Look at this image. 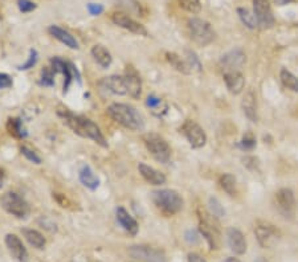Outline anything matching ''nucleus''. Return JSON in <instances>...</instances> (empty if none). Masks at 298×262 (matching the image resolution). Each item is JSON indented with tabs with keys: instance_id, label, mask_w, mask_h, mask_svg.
I'll return each mask as SVG.
<instances>
[{
	"instance_id": "nucleus-1",
	"label": "nucleus",
	"mask_w": 298,
	"mask_h": 262,
	"mask_svg": "<svg viewBox=\"0 0 298 262\" xmlns=\"http://www.w3.org/2000/svg\"><path fill=\"white\" fill-rule=\"evenodd\" d=\"M58 115L61 117L63 122L67 124L68 127L71 128L75 134L84 137V138L92 139L93 142H96L97 145L102 146V147H107V142L105 137H103L101 128L97 126L92 119H89L82 115H75L71 111L64 110L60 111Z\"/></svg>"
},
{
	"instance_id": "nucleus-2",
	"label": "nucleus",
	"mask_w": 298,
	"mask_h": 262,
	"mask_svg": "<svg viewBox=\"0 0 298 262\" xmlns=\"http://www.w3.org/2000/svg\"><path fill=\"white\" fill-rule=\"evenodd\" d=\"M107 114L117 123L132 131H142L145 128V119L138 110L128 103H111L107 107Z\"/></svg>"
},
{
	"instance_id": "nucleus-3",
	"label": "nucleus",
	"mask_w": 298,
	"mask_h": 262,
	"mask_svg": "<svg viewBox=\"0 0 298 262\" xmlns=\"http://www.w3.org/2000/svg\"><path fill=\"white\" fill-rule=\"evenodd\" d=\"M154 204L167 216H172L183 208V199L174 189H158L151 193Z\"/></svg>"
},
{
	"instance_id": "nucleus-4",
	"label": "nucleus",
	"mask_w": 298,
	"mask_h": 262,
	"mask_svg": "<svg viewBox=\"0 0 298 262\" xmlns=\"http://www.w3.org/2000/svg\"><path fill=\"white\" fill-rule=\"evenodd\" d=\"M143 143L156 162L162 164L170 162L171 147L162 135L156 134V133H147L143 135Z\"/></svg>"
},
{
	"instance_id": "nucleus-5",
	"label": "nucleus",
	"mask_w": 298,
	"mask_h": 262,
	"mask_svg": "<svg viewBox=\"0 0 298 262\" xmlns=\"http://www.w3.org/2000/svg\"><path fill=\"white\" fill-rule=\"evenodd\" d=\"M187 27L191 39L198 45L206 46L215 40V32H213L212 27L210 23L203 20V19L191 18L187 22Z\"/></svg>"
},
{
	"instance_id": "nucleus-6",
	"label": "nucleus",
	"mask_w": 298,
	"mask_h": 262,
	"mask_svg": "<svg viewBox=\"0 0 298 262\" xmlns=\"http://www.w3.org/2000/svg\"><path fill=\"white\" fill-rule=\"evenodd\" d=\"M0 204L10 215L15 216L16 219L24 220L31 213V207L24 198H22L15 192H7L0 199Z\"/></svg>"
},
{
	"instance_id": "nucleus-7",
	"label": "nucleus",
	"mask_w": 298,
	"mask_h": 262,
	"mask_svg": "<svg viewBox=\"0 0 298 262\" xmlns=\"http://www.w3.org/2000/svg\"><path fill=\"white\" fill-rule=\"evenodd\" d=\"M216 219L211 213L202 212L199 213V230L203 237L206 238L210 248L219 249L220 246V232L216 223H213V220Z\"/></svg>"
},
{
	"instance_id": "nucleus-8",
	"label": "nucleus",
	"mask_w": 298,
	"mask_h": 262,
	"mask_svg": "<svg viewBox=\"0 0 298 262\" xmlns=\"http://www.w3.org/2000/svg\"><path fill=\"white\" fill-rule=\"evenodd\" d=\"M129 254L139 262H167L163 250L147 245H133L129 248Z\"/></svg>"
},
{
	"instance_id": "nucleus-9",
	"label": "nucleus",
	"mask_w": 298,
	"mask_h": 262,
	"mask_svg": "<svg viewBox=\"0 0 298 262\" xmlns=\"http://www.w3.org/2000/svg\"><path fill=\"white\" fill-rule=\"evenodd\" d=\"M181 133L186 137L192 149H200L207 143V135L195 120L187 119L182 124Z\"/></svg>"
},
{
	"instance_id": "nucleus-10",
	"label": "nucleus",
	"mask_w": 298,
	"mask_h": 262,
	"mask_svg": "<svg viewBox=\"0 0 298 262\" xmlns=\"http://www.w3.org/2000/svg\"><path fill=\"white\" fill-rule=\"evenodd\" d=\"M111 22L114 23L118 27H121V28L126 29L129 32L134 33V35H139V36H147L149 32H147V29L145 28V25H142L141 23L135 22L134 19L130 18L126 12H114L111 15Z\"/></svg>"
},
{
	"instance_id": "nucleus-11",
	"label": "nucleus",
	"mask_w": 298,
	"mask_h": 262,
	"mask_svg": "<svg viewBox=\"0 0 298 262\" xmlns=\"http://www.w3.org/2000/svg\"><path fill=\"white\" fill-rule=\"evenodd\" d=\"M253 14L263 28H272L274 25V16L269 0H253Z\"/></svg>"
},
{
	"instance_id": "nucleus-12",
	"label": "nucleus",
	"mask_w": 298,
	"mask_h": 262,
	"mask_svg": "<svg viewBox=\"0 0 298 262\" xmlns=\"http://www.w3.org/2000/svg\"><path fill=\"white\" fill-rule=\"evenodd\" d=\"M6 246H7L8 253L12 255V258L18 262H28L29 255L28 250L25 249L23 241L16 236V234L8 233L4 238Z\"/></svg>"
},
{
	"instance_id": "nucleus-13",
	"label": "nucleus",
	"mask_w": 298,
	"mask_h": 262,
	"mask_svg": "<svg viewBox=\"0 0 298 262\" xmlns=\"http://www.w3.org/2000/svg\"><path fill=\"white\" fill-rule=\"evenodd\" d=\"M255 234L259 244L263 248H272L277 244V241L280 238V234H278L276 228H273L269 224H259L255 228Z\"/></svg>"
},
{
	"instance_id": "nucleus-14",
	"label": "nucleus",
	"mask_w": 298,
	"mask_h": 262,
	"mask_svg": "<svg viewBox=\"0 0 298 262\" xmlns=\"http://www.w3.org/2000/svg\"><path fill=\"white\" fill-rule=\"evenodd\" d=\"M278 208L285 216H293L295 212V198L294 193L289 188H282L276 195Z\"/></svg>"
},
{
	"instance_id": "nucleus-15",
	"label": "nucleus",
	"mask_w": 298,
	"mask_h": 262,
	"mask_svg": "<svg viewBox=\"0 0 298 262\" xmlns=\"http://www.w3.org/2000/svg\"><path fill=\"white\" fill-rule=\"evenodd\" d=\"M245 61L247 58H245L244 52L242 49H233L221 57L220 65L225 69V72L239 71L245 64Z\"/></svg>"
},
{
	"instance_id": "nucleus-16",
	"label": "nucleus",
	"mask_w": 298,
	"mask_h": 262,
	"mask_svg": "<svg viewBox=\"0 0 298 262\" xmlns=\"http://www.w3.org/2000/svg\"><path fill=\"white\" fill-rule=\"evenodd\" d=\"M101 85L107 92L113 93L115 96H128V86H126V80L125 76H110L105 77L101 81Z\"/></svg>"
},
{
	"instance_id": "nucleus-17",
	"label": "nucleus",
	"mask_w": 298,
	"mask_h": 262,
	"mask_svg": "<svg viewBox=\"0 0 298 262\" xmlns=\"http://www.w3.org/2000/svg\"><path fill=\"white\" fill-rule=\"evenodd\" d=\"M115 216H117V221L122 227V229L126 230L130 236H137L139 230L138 223L124 207H118L115 209Z\"/></svg>"
},
{
	"instance_id": "nucleus-18",
	"label": "nucleus",
	"mask_w": 298,
	"mask_h": 262,
	"mask_svg": "<svg viewBox=\"0 0 298 262\" xmlns=\"http://www.w3.org/2000/svg\"><path fill=\"white\" fill-rule=\"evenodd\" d=\"M48 32H49L50 36H53L54 39L58 40L61 44L68 46L69 49L77 50L80 48L78 41L76 40L75 36L72 35L71 32H68L67 29L58 27V25H50L49 28H48Z\"/></svg>"
},
{
	"instance_id": "nucleus-19",
	"label": "nucleus",
	"mask_w": 298,
	"mask_h": 262,
	"mask_svg": "<svg viewBox=\"0 0 298 262\" xmlns=\"http://www.w3.org/2000/svg\"><path fill=\"white\" fill-rule=\"evenodd\" d=\"M227 240L229 248L234 254H244L245 250H247V241H245L244 234L240 230L236 229V228H229L227 230Z\"/></svg>"
},
{
	"instance_id": "nucleus-20",
	"label": "nucleus",
	"mask_w": 298,
	"mask_h": 262,
	"mask_svg": "<svg viewBox=\"0 0 298 262\" xmlns=\"http://www.w3.org/2000/svg\"><path fill=\"white\" fill-rule=\"evenodd\" d=\"M138 171L141 176L145 179L149 184L151 185H163L166 184L167 177L164 176V174H162L160 171L155 170L153 167H150L149 164L146 163H139L138 164Z\"/></svg>"
},
{
	"instance_id": "nucleus-21",
	"label": "nucleus",
	"mask_w": 298,
	"mask_h": 262,
	"mask_svg": "<svg viewBox=\"0 0 298 262\" xmlns=\"http://www.w3.org/2000/svg\"><path fill=\"white\" fill-rule=\"evenodd\" d=\"M224 82L227 85L228 90L232 94H240L245 86L244 76L239 71H228L224 73Z\"/></svg>"
},
{
	"instance_id": "nucleus-22",
	"label": "nucleus",
	"mask_w": 298,
	"mask_h": 262,
	"mask_svg": "<svg viewBox=\"0 0 298 262\" xmlns=\"http://www.w3.org/2000/svg\"><path fill=\"white\" fill-rule=\"evenodd\" d=\"M125 80H126V86H128V96L138 99L142 94V80L138 73L134 69H128L126 75H125Z\"/></svg>"
},
{
	"instance_id": "nucleus-23",
	"label": "nucleus",
	"mask_w": 298,
	"mask_h": 262,
	"mask_svg": "<svg viewBox=\"0 0 298 262\" xmlns=\"http://www.w3.org/2000/svg\"><path fill=\"white\" fill-rule=\"evenodd\" d=\"M78 179L81 181V184L90 191H96L99 187V177L94 174L92 167L88 166V164L81 166V168L78 171Z\"/></svg>"
},
{
	"instance_id": "nucleus-24",
	"label": "nucleus",
	"mask_w": 298,
	"mask_h": 262,
	"mask_svg": "<svg viewBox=\"0 0 298 262\" xmlns=\"http://www.w3.org/2000/svg\"><path fill=\"white\" fill-rule=\"evenodd\" d=\"M90 53H92L93 60L96 61L101 68H109L113 64L111 53L103 45H94L90 50Z\"/></svg>"
},
{
	"instance_id": "nucleus-25",
	"label": "nucleus",
	"mask_w": 298,
	"mask_h": 262,
	"mask_svg": "<svg viewBox=\"0 0 298 262\" xmlns=\"http://www.w3.org/2000/svg\"><path fill=\"white\" fill-rule=\"evenodd\" d=\"M23 237L28 241V244L31 246H33L35 249H39V250H43L46 245V240L43 234L40 233L39 230L31 229V228H23L22 229Z\"/></svg>"
},
{
	"instance_id": "nucleus-26",
	"label": "nucleus",
	"mask_w": 298,
	"mask_h": 262,
	"mask_svg": "<svg viewBox=\"0 0 298 262\" xmlns=\"http://www.w3.org/2000/svg\"><path fill=\"white\" fill-rule=\"evenodd\" d=\"M242 109L251 122H257V105L253 92H248L242 101Z\"/></svg>"
},
{
	"instance_id": "nucleus-27",
	"label": "nucleus",
	"mask_w": 298,
	"mask_h": 262,
	"mask_svg": "<svg viewBox=\"0 0 298 262\" xmlns=\"http://www.w3.org/2000/svg\"><path fill=\"white\" fill-rule=\"evenodd\" d=\"M7 130L12 137H15V138L22 139L27 137V131L24 130L22 120L19 119V118H10V119H8Z\"/></svg>"
},
{
	"instance_id": "nucleus-28",
	"label": "nucleus",
	"mask_w": 298,
	"mask_h": 262,
	"mask_svg": "<svg viewBox=\"0 0 298 262\" xmlns=\"http://www.w3.org/2000/svg\"><path fill=\"white\" fill-rule=\"evenodd\" d=\"M237 15H239V18H240V20H242L243 24H244L245 27H248L249 29H255L256 27L259 25L255 14H252V12L249 11L248 8H244V7L237 8Z\"/></svg>"
},
{
	"instance_id": "nucleus-29",
	"label": "nucleus",
	"mask_w": 298,
	"mask_h": 262,
	"mask_svg": "<svg viewBox=\"0 0 298 262\" xmlns=\"http://www.w3.org/2000/svg\"><path fill=\"white\" fill-rule=\"evenodd\" d=\"M166 58L171 64V67H174L177 72H181L183 75H188V73L191 72L190 71V68H188V65L186 64V60H182V57L177 56L176 53H170V52H167Z\"/></svg>"
},
{
	"instance_id": "nucleus-30",
	"label": "nucleus",
	"mask_w": 298,
	"mask_h": 262,
	"mask_svg": "<svg viewBox=\"0 0 298 262\" xmlns=\"http://www.w3.org/2000/svg\"><path fill=\"white\" fill-rule=\"evenodd\" d=\"M220 187L224 192H227L229 196L236 195V177L232 174H224L220 177Z\"/></svg>"
},
{
	"instance_id": "nucleus-31",
	"label": "nucleus",
	"mask_w": 298,
	"mask_h": 262,
	"mask_svg": "<svg viewBox=\"0 0 298 262\" xmlns=\"http://www.w3.org/2000/svg\"><path fill=\"white\" fill-rule=\"evenodd\" d=\"M280 77H281V81H282V84H284L286 88H289L290 90H293V92H298V77L297 76L293 75L290 71H287V69L282 68V69H281Z\"/></svg>"
},
{
	"instance_id": "nucleus-32",
	"label": "nucleus",
	"mask_w": 298,
	"mask_h": 262,
	"mask_svg": "<svg viewBox=\"0 0 298 262\" xmlns=\"http://www.w3.org/2000/svg\"><path fill=\"white\" fill-rule=\"evenodd\" d=\"M56 72L52 67H45L41 71V78H40V85L48 86V88H52L54 86V77H56Z\"/></svg>"
},
{
	"instance_id": "nucleus-33",
	"label": "nucleus",
	"mask_w": 298,
	"mask_h": 262,
	"mask_svg": "<svg viewBox=\"0 0 298 262\" xmlns=\"http://www.w3.org/2000/svg\"><path fill=\"white\" fill-rule=\"evenodd\" d=\"M186 64L188 65L190 71H195V72H202V62L199 60V57L196 56L192 50H186Z\"/></svg>"
},
{
	"instance_id": "nucleus-34",
	"label": "nucleus",
	"mask_w": 298,
	"mask_h": 262,
	"mask_svg": "<svg viewBox=\"0 0 298 262\" xmlns=\"http://www.w3.org/2000/svg\"><path fill=\"white\" fill-rule=\"evenodd\" d=\"M179 6L185 11L190 12V14H199V12L202 11L200 0H179Z\"/></svg>"
},
{
	"instance_id": "nucleus-35",
	"label": "nucleus",
	"mask_w": 298,
	"mask_h": 262,
	"mask_svg": "<svg viewBox=\"0 0 298 262\" xmlns=\"http://www.w3.org/2000/svg\"><path fill=\"white\" fill-rule=\"evenodd\" d=\"M208 208H210V213L212 216L217 217H223L225 215V209L221 206V203L219 202V199L216 198H210L208 200Z\"/></svg>"
},
{
	"instance_id": "nucleus-36",
	"label": "nucleus",
	"mask_w": 298,
	"mask_h": 262,
	"mask_svg": "<svg viewBox=\"0 0 298 262\" xmlns=\"http://www.w3.org/2000/svg\"><path fill=\"white\" fill-rule=\"evenodd\" d=\"M37 61H39V53H37V50L31 49L29 50V56L27 62H24V64L20 65V67H18V69L19 71H28V69H31V68H33L37 64Z\"/></svg>"
},
{
	"instance_id": "nucleus-37",
	"label": "nucleus",
	"mask_w": 298,
	"mask_h": 262,
	"mask_svg": "<svg viewBox=\"0 0 298 262\" xmlns=\"http://www.w3.org/2000/svg\"><path fill=\"white\" fill-rule=\"evenodd\" d=\"M20 151H22L23 156H25V159L29 160L31 163L41 164V158H40V156L37 155L33 150L29 149V147H27V146H22V147H20Z\"/></svg>"
},
{
	"instance_id": "nucleus-38",
	"label": "nucleus",
	"mask_w": 298,
	"mask_h": 262,
	"mask_svg": "<svg viewBox=\"0 0 298 262\" xmlns=\"http://www.w3.org/2000/svg\"><path fill=\"white\" fill-rule=\"evenodd\" d=\"M18 8L23 14H29V12L35 11L37 8V4L32 0H18Z\"/></svg>"
},
{
	"instance_id": "nucleus-39",
	"label": "nucleus",
	"mask_w": 298,
	"mask_h": 262,
	"mask_svg": "<svg viewBox=\"0 0 298 262\" xmlns=\"http://www.w3.org/2000/svg\"><path fill=\"white\" fill-rule=\"evenodd\" d=\"M162 105H163V101L158 98L156 96H153V94L146 98V106L153 110L154 114H156V110H159L162 107Z\"/></svg>"
},
{
	"instance_id": "nucleus-40",
	"label": "nucleus",
	"mask_w": 298,
	"mask_h": 262,
	"mask_svg": "<svg viewBox=\"0 0 298 262\" xmlns=\"http://www.w3.org/2000/svg\"><path fill=\"white\" fill-rule=\"evenodd\" d=\"M240 147H242L243 150H252L256 147V138L253 137L251 133H248V134H245L244 137H243L242 142H240Z\"/></svg>"
},
{
	"instance_id": "nucleus-41",
	"label": "nucleus",
	"mask_w": 298,
	"mask_h": 262,
	"mask_svg": "<svg viewBox=\"0 0 298 262\" xmlns=\"http://www.w3.org/2000/svg\"><path fill=\"white\" fill-rule=\"evenodd\" d=\"M185 240L187 241L188 244L191 245H196L199 244V241H200V234L194 229H188L187 232L185 233Z\"/></svg>"
},
{
	"instance_id": "nucleus-42",
	"label": "nucleus",
	"mask_w": 298,
	"mask_h": 262,
	"mask_svg": "<svg viewBox=\"0 0 298 262\" xmlns=\"http://www.w3.org/2000/svg\"><path fill=\"white\" fill-rule=\"evenodd\" d=\"M86 8H88L89 14L92 15V16H98V15H101L105 11L102 4L99 3H89L88 6H86Z\"/></svg>"
},
{
	"instance_id": "nucleus-43",
	"label": "nucleus",
	"mask_w": 298,
	"mask_h": 262,
	"mask_svg": "<svg viewBox=\"0 0 298 262\" xmlns=\"http://www.w3.org/2000/svg\"><path fill=\"white\" fill-rule=\"evenodd\" d=\"M12 78L7 73H0V89H8L12 86Z\"/></svg>"
},
{
	"instance_id": "nucleus-44",
	"label": "nucleus",
	"mask_w": 298,
	"mask_h": 262,
	"mask_svg": "<svg viewBox=\"0 0 298 262\" xmlns=\"http://www.w3.org/2000/svg\"><path fill=\"white\" fill-rule=\"evenodd\" d=\"M54 198H56L57 203H58L61 207H64L65 208V207L69 206V200H68L64 195H61V193H54Z\"/></svg>"
},
{
	"instance_id": "nucleus-45",
	"label": "nucleus",
	"mask_w": 298,
	"mask_h": 262,
	"mask_svg": "<svg viewBox=\"0 0 298 262\" xmlns=\"http://www.w3.org/2000/svg\"><path fill=\"white\" fill-rule=\"evenodd\" d=\"M188 262H206V259L196 254V253H190L188 254Z\"/></svg>"
},
{
	"instance_id": "nucleus-46",
	"label": "nucleus",
	"mask_w": 298,
	"mask_h": 262,
	"mask_svg": "<svg viewBox=\"0 0 298 262\" xmlns=\"http://www.w3.org/2000/svg\"><path fill=\"white\" fill-rule=\"evenodd\" d=\"M4 179H6L4 171L0 168V189H2V187H3V184H4Z\"/></svg>"
},
{
	"instance_id": "nucleus-47",
	"label": "nucleus",
	"mask_w": 298,
	"mask_h": 262,
	"mask_svg": "<svg viewBox=\"0 0 298 262\" xmlns=\"http://www.w3.org/2000/svg\"><path fill=\"white\" fill-rule=\"evenodd\" d=\"M224 262H242V261H240V259H237V258H227Z\"/></svg>"
},
{
	"instance_id": "nucleus-48",
	"label": "nucleus",
	"mask_w": 298,
	"mask_h": 262,
	"mask_svg": "<svg viewBox=\"0 0 298 262\" xmlns=\"http://www.w3.org/2000/svg\"><path fill=\"white\" fill-rule=\"evenodd\" d=\"M256 262H266V261H265V259H264V258H259V259H257V261H256Z\"/></svg>"
}]
</instances>
